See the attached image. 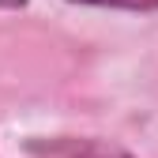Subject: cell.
Returning a JSON list of instances; mask_svg holds the SVG:
<instances>
[{
	"mask_svg": "<svg viewBox=\"0 0 158 158\" xmlns=\"http://www.w3.org/2000/svg\"><path fill=\"white\" fill-rule=\"evenodd\" d=\"M53 154H68V158H135L121 147H109L102 139H64V143H56L49 147Z\"/></svg>",
	"mask_w": 158,
	"mask_h": 158,
	"instance_id": "6da1fadb",
	"label": "cell"
},
{
	"mask_svg": "<svg viewBox=\"0 0 158 158\" xmlns=\"http://www.w3.org/2000/svg\"><path fill=\"white\" fill-rule=\"evenodd\" d=\"M30 0H0V11H23Z\"/></svg>",
	"mask_w": 158,
	"mask_h": 158,
	"instance_id": "3957f363",
	"label": "cell"
},
{
	"mask_svg": "<svg viewBox=\"0 0 158 158\" xmlns=\"http://www.w3.org/2000/svg\"><path fill=\"white\" fill-rule=\"evenodd\" d=\"M68 4H87V8H109V11H135V15L158 11V0H68Z\"/></svg>",
	"mask_w": 158,
	"mask_h": 158,
	"instance_id": "7a4b0ae2",
	"label": "cell"
}]
</instances>
